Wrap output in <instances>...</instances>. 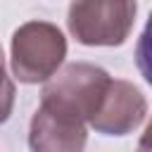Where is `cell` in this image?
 I'll return each mask as SVG.
<instances>
[{
  "label": "cell",
  "mask_w": 152,
  "mask_h": 152,
  "mask_svg": "<svg viewBox=\"0 0 152 152\" xmlns=\"http://www.w3.org/2000/svg\"><path fill=\"white\" fill-rule=\"evenodd\" d=\"M109 83L112 76L104 69L88 62H74L50 76V83L43 88L40 104L74 121L90 124Z\"/></svg>",
  "instance_id": "cell-1"
},
{
  "label": "cell",
  "mask_w": 152,
  "mask_h": 152,
  "mask_svg": "<svg viewBox=\"0 0 152 152\" xmlns=\"http://www.w3.org/2000/svg\"><path fill=\"white\" fill-rule=\"evenodd\" d=\"M66 57V40L50 21H26L12 36V71L24 83L48 81Z\"/></svg>",
  "instance_id": "cell-2"
},
{
  "label": "cell",
  "mask_w": 152,
  "mask_h": 152,
  "mask_svg": "<svg viewBox=\"0 0 152 152\" xmlns=\"http://www.w3.org/2000/svg\"><path fill=\"white\" fill-rule=\"evenodd\" d=\"M135 0H71L69 31L83 45H121L135 21Z\"/></svg>",
  "instance_id": "cell-3"
},
{
  "label": "cell",
  "mask_w": 152,
  "mask_h": 152,
  "mask_svg": "<svg viewBox=\"0 0 152 152\" xmlns=\"http://www.w3.org/2000/svg\"><path fill=\"white\" fill-rule=\"evenodd\" d=\"M145 114H147L145 95L133 83L112 78L100 102V109L90 119V126L104 135H126L145 121Z\"/></svg>",
  "instance_id": "cell-4"
},
{
  "label": "cell",
  "mask_w": 152,
  "mask_h": 152,
  "mask_svg": "<svg viewBox=\"0 0 152 152\" xmlns=\"http://www.w3.org/2000/svg\"><path fill=\"white\" fill-rule=\"evenodd\" d=\"M86 140V124L62 116L43 104L36 109L28 128L31 152H83Z\"/></svg>",
  "instance_id": "cell-5"
},
{
  "label": "cell",
  "mask_w": 152,
  "mask_h": 152,
  "mask_svg": "<svg viewBox=\"0 0 152 152\" xmlns=\"http://www.w3.org/2000/svg\"><path fill=\"white\" fill-rule=\"evenodd\" d=\"M14 107V83L10 81L7 71H5V55L0 48V124H5L12 114Z\"/></svg>",
  "instance_id": "cell-6"
},
{
  "label": "cell",
  "mask_w": 152,
  "mask_h": 152,
  "mask_svg": "<svg viewBox=\"0 0 152 152\" xmlns=\"http://www.w3.org/2000/svg\"><path fill=\"white\" fill-rule=\"evenodd\" d=\"M147 133H150V131H145V135H142V140H140V150H138V152H147Z\"/></svg>",
  "instance_id": "cell-7"
}]
</instances>
